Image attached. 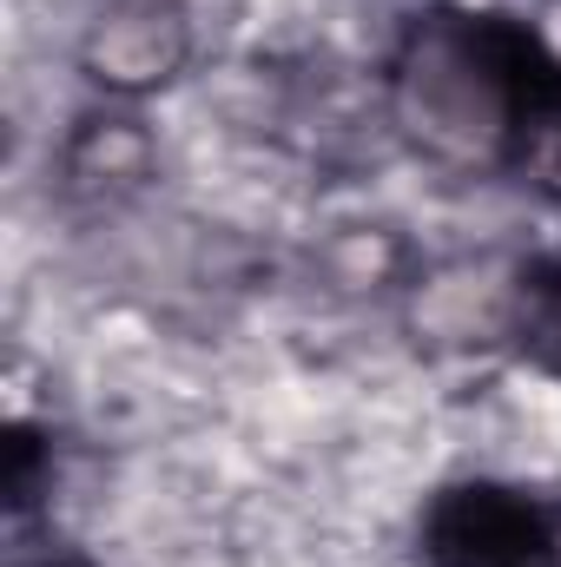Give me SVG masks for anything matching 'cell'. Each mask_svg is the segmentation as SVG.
<instances>
[{
    "label": "cell",
    "instance_id": "1",
    "mask_svg": "<svg viewBox=\"0 0 561 567\" xmlns=\"http://www.w3.org/2000/svg\"><path fill=\"white\" fill-rule=\"evenodd\" d=\"M555 106V40L496 7L422 13L390 60V113L404 140L449 172H509Z\"/></svg>",
    "mask_w": 561,
    "mask_h": 567
},
{
    "label": "cell",
    "instance_id": "7",
    "mask_svg": "<svg viewBox=\"0 0 561 567\" xmlns=\"http://www.w3.org/2000/svg\"><path fill=\"white\" fill-rule=\"evenodd\" d=\"M536 198H549V205H561V106L522 140V152H516V165H509Z\"/></svg>",
    "mask_w": 561,
    "mask_h": 567
},
{
    "label": "cell",
    "instance_id": "6",
    "mask_svg": "<svg viewBox=\"0 0 561 567\" xmlns=\"http://www.w3.org/2000/svg\"><path fill=\"white\" fill-rule=\"evenodd\" d=\"M47 495H53V442L33 423H13L7 429V515L20 522Z\"/></svg>",
    "mask_w": 561,
    "mask_h": 567
},
{
    "label": "cell",
    "instance_id": "9",
    "mask_svg": "<svg viewBox=\"0 0 561 567\" xmlns=\"http://www.w3.org/2000/svg\"><path fill=\"white\" fill-rule=\"evenodd\" d=\"M555 515H561V495H555Z\"/></svg>",
    "mask_w": 561,
    "mask_h": 567
},
{
    "label": "cell",
    "instance_id": "5",
    "mask_svg": "<svg viewBox=\"0 0 561 567\" xmlns=\"http://www.w3.org/2000/svg\"><path fill=\"white\" fill-rule=\"evenodd\" d=\"M509 330H516V343H522L529 363H542L549 377H561V251L555 258H536L516 278Z\"/></svg>",
    "mask_w": 561,
    "mask_h": 567
},
{
    "label": "cell",
    "instance_id": "2",
    "mask_svg": "<svg viewBox=\"0 0 561 567\" xmlns=\"http://www.w3.org/2000/svg\"><path fill=\"white\" fill-rule=\"evenodd\" d=\"M422 567H561V515L516 482H449L417 515Z\"/></svg>",
    "mask_w": 561,
    "mask_h": 567
},
{
    "label": "cell",
    "instance_id": "4",
    "mask_svg": "<svg viewBox=\"0 0 561 567\" xmlns=\"http://www.w3.org/2000/svg\"><path fill=\"white\" fill-rule=\"evenodd\" d=\"M73 192H140L152 178V140L133 113H93L67 145Z\"/></svg>",
    "mask_w": 561,
    "mask_h": 567
},
{
    "label": "cell",
    "instance_id": "3",
    "mask_svg": "<svg viewBox=\"0 0 561 567\" xmlns=\"http://www.w3.org/2000/svg\"><path fill=\"white\" fill-rule=\"evenodd\" d=\"M192 60V20L178 0H113L80 33V73L106 100H145Z\"/></svg>",
    "mask_w": 561,
    "mask_h": 567
},
{
    "label": "cell",
    "instance_id": "8",
    "mask_svg": "<svg viewBox=\"0 0 561 567\" xmlns=\"http://www.w3.org/2000/svg\"><path fill=\"white\" fill-rule=\"evenodd\" d=\"M13 567H93L86 555H40V561H13Z\"/></svg>",
    "mask_w": 561,
    "mask_h": 567
}]
</instances>
